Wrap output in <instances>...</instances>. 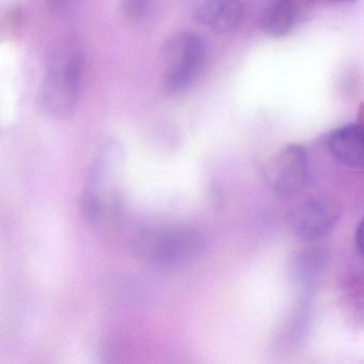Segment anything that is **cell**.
Wrapping results in <instances>:
<instances>
[{"mask_svg": "<svg viewBox=\"0 0 364 364\" xmlns=\"http://www.w3.org/2000/svg\"><path fill=\"white\" fill-rule=\"evenodd\" d=\"M125 150L117 139L102 142L85 180L82 210L95 225L109 223L118 215L123 200Z\"/></svg>", "mask_w": 364, "mask_h": 364, "instance_id": "1", "label": "cell"}, {"mask_svg": "<svg viewBox=\"0 0 364 364\" xmlns=\"http://www.w3.org/2000/svg\"><path fill=\"white\" fill-rule=\"evenodd\" d=\"M205 234L193 225H151L132 242L134 255L159 268H176L195 261L205 250Z\"/></svg>", "mask_w": 364, "mask_h": 364, "instance_id": "2", "label": "cell"}, {"mask_svg": "<svg viewBox=\"0 0 364 364\" xmlns=\"http://www.w3.org/2000/svg\"><path fill=\"white\" fill-rule=\"evenodd\" d=\"M84 74L82 50L71 41L53 48L46 60V75L40 87L42 109L56 118H65L74 112Z\"/></svg>", "mask_w": 364, "mask_h": 364, "instance_id": "3", "label": "cell"}, {"mask_svg": "<svg viewBox=\"0 0 364 364\" xmlns=\"http://www.w3.org/2000/svg\"><path fill=\"white\" fill-rule=\"evenodd\" d=\"M165 85L169 92L186 90L196 82L205 63V44L193 33H181L167 48Z\"/></svg>", "mask_w": 364, "mask_h": 364, "instance_id": "4", "label": "cell"}, {"mask_svg": "<svg viewBox=\"0 0 364 364\" xmlns=\"http://www.w3.org/2000/svg\"><path fill=\"white\" fill-rule=\"evenodd\" d=\"M342 216V208L333 198L316 196L298 204L291 214L294 234L306 242L327 236Z\"/></svg>", "mask_w": 364, "mask_h": 364, "instance_id": "5", "label": "cell"}, {"mask_svg": "<svg viewBox=\"0 0 364 364\" xmlns=\"http://www.w3.org/2000/svg\"><path fill=\"white\" fill-rule=\"evenodd\" d=\"M309 161L302 146L291 144L277 157L270 168L269 178L274 191L282 197L297 193L308 180Z\"/></svg>", "mask_w": 364, "mask_h": 364, "instance_id": "6", "label": "cell"}, {"mask_svg": "<svg viewBox=\"0 0 364 364\" xmlns=\"http://www.w3.org/2000/svg\"><path fill=\"white\" fill-rule=\"evenodd\" d=\"M191 1L193 18L218 33L233 31L242 22L244 16V6L240 0Z\"/></svg>", "mask_w": 364, "mask_h": 364, "instance_id": "7", "label": "cell"}, {"mask_svg": "<svg viewBox=\"0 0 364 364\" xmlns=\"http://www.w3.org/2000/svg\"><path fill=\"white\" fill-rule=\"evenodd\" d=\"M328 148L332 156L347 167L364 170V124H350L330 135Z\"/></svg>", "mask_w": 364, "mask_h": 364, "instance_id": "8", "label": "cell"}, {"mask_svg": "<svg viewBox=\"0 0 364 364\" xmlns=\"http://www.w3.org/2000/svg\"><path fill=\"white\" fill-rule=\"evenodd\" d=\"M306 0H270L262 16L264 31L274 37L287 35L295 26Z\"/></svg>", "mask_w": 364, "mask_h": 364, "instance_id": "9", "label": "cell"}, {"mask_svg": "<svg viewBox=\"0 0 364 364\" xmlns=\"http://www.w3.org/2000/svg\"><path fill=\"white\" fill-rule=\"evenodd\" d=\"M153 4L154 0H123L122 9L127 18L141 21L150 14Z\"/></svg>", "mask_w": 364, "mask_h": 364, "instance_id": "10", "label": "cell"}, {"mask_svg": "<svg viewBox=\"0 0 364 364\" xmlns=\"http://www.w3.org/2000/svg\"><path fill=\"white\" fill-rule=\"evenodd\" d=\"M78 0H48V7L55 16L65 18L74 11Z\"/></svg>", "mask_w": 364, "mask_h": 364, "instance_id": "11", "label": "cell"}, {"mask_svg": "<svg viewBox=\"0 0 364 364\" xmlns=\"http://www.w3.org/2000/svg\"><path fill=\"white\" fill-rule=\"evenodd\" d=\"M355 245H357L358 250L364 257V217L360 221L357 230H355Z\"/></svg>", "mask_w": 364, "mask_h": 364, "instance_id": "12", "label": "cell"}]
</instances>
